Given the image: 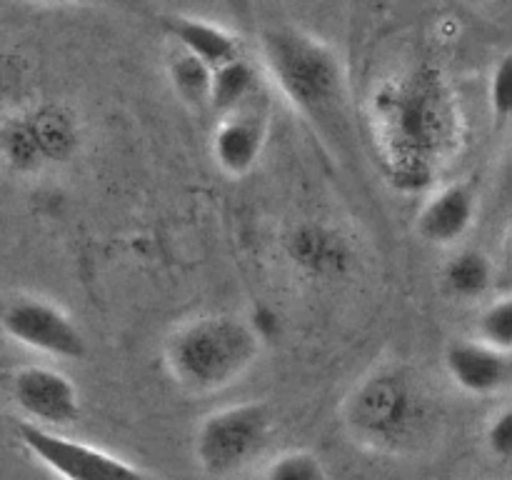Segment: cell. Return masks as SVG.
Returning a JSON list of instances; mask_svg holds the SVG:
<instances>
[{"label": "cell", "mask_w": 512, "mask_h": 480, "mask_svg": "<svg viewBox=\"0 0 512 480\" xmlns=\"http://www.w3.org/2000/svg\"><path fill=\"white\" fill-rule=\"evenodd\" d=\"M373 125L390 178L405 190L430 185L463 145L458 103L435 70H418L378 88Z\"/></svg>", "instance_id": "6da1fadb"}, {"label": "cell", "mask_w": 512, "mask_h": 480, "mask_svg": "<svg viewBox=\"0 0 512 480\" xmlns=\"http://www.w3.org/2000/svg\"><path fill=\"white\" fill-rule=\"evenodd\" d=\"M435 398L403 363L375 365L348 390L340 408L348 438L378 455H410L428 443Z\"/></svg>", "instance_id": "7a4b0ae2"}, {"label": "cell", "mask_w": 512, "mask_h": 480, "mask_svg": "<svg viewBox=\"0 0 512 480\" xmlns=\"http://www.w3.org/2000/svg\"><path fill=\"white\" fill-rule=\"evenodd\" d=\"M263 53L275 83L300 115L330 143L350 135V95L333 50L295 28H270Z\"/></svg>", "instance_id": "3957f363"}, {"label": "cell", "mask_w": 512, "mask_h": 480, "mask_svg": "<svg viewBox=\"0 0 512 480\" xmlns=\"http://www.w3.org/2000/svg\"><path fill=\"white\" fill-rule=\"evenodd\" d=\"M263 338L253 323L230 313L195 315L170 330L163 363L178 388L210 395L238 383L260 358Z\"/></svg>", "instance_id": "277c9868"}, {"label": "cell", "mask_w": 512, "mask_h": 480, "mask_svg": "<svg viewBox=\"0 0 512 480\" xmlns=\"http://www.w3.org/2000/svg\"><path fill=\"white\" fill-rule=\"evenodd\" d=\"M273 430V410L263 400H243L213 410L195 430V463L210 480L235 478L268 450Z\"/></svg>", "instance_id": "5b68a950"}, {"label": "cell", "mask_w": 512, "mask_h": 480, "mask_svg": "<svg viewBox=\"0 0 512 480\" xmlns=\"http://www.w3.org/2000/svg\"><path fill=\"white\" fill-rule=\"evenodd\" d=\"M18 440L43 468L60 480H155L120 455L85 440L68 438L58 430L40 428L28 420L18 423Z\"/></svg>", "instance_id": "8992f818"}, {"label": "cell", "mask_w": 512, "mask_h": 480, "mask_svg": "<svg viewBox=\"0 0 512 480\" xmlns=\"http://www.w3.org/2000/svg\"><path fill=\"white\" fill-rule=\"evenodd\" d=\"M0 328L15 343L60 360H83L88 340L60 305L43 298H15L0 310Z\"/></svg>", "instance_id": "52a82bcc"}, {"label": "cell", "mask_w": 512, "mask_h": 480, "mask_svg": "<svg viewBox=\"0 0 512 480\" xmlns=\"http://www.w3.org/2000/svg\"><path fill=\"white\" fill-rule=\"evenodd\" d=\"M13 400L25 420L60 430L80 418V393L73 380L48 365H25L13 375Z\"/></svg>", "instance_id": "ba28073f"}, {"label": "cell", "mask_w": 512, "mask_h": 480, "mask_svg": "<svg viewBox=\"0 0 512 480\" xmlns=\"http://www.w3.org/2000/svg\"><path fill=\"white\" fill-rule=\"evenodd\" d=\"M443 368L463 393L488 398L510 385L512 355L510 350L493 348L480 338H455L445 345Z\"/></svg>", "instance_id": "9c48e42d"}, {"label": "cell", "mask_w": 512, "mask_h": 480, "mask_svg": "<svg viewBox=\"0 0 512 480\" xmlns=\"http://www.w3.org/2000/svg\"><path fill=\"white\" fill-rule=\"evenodd\" d=\"M265 140H268V115L248 103L233 113L220 115L210 150H213L215 165L225 175L243 178L258 165Z\"/></svg>", "instance_id": "30bf717a"}, {"label": "cell", "mask_w": 512, "mask_h": 480, "mask_svg": "<svg viewBox=\"0 0 512 480\" xmlns=\"http://www.w3.org/2000/svg\"><path fill=\"white\" fill-rule=\"evenodd\" d=\"M475 210H478V200L468 183L443 185L420 208V238L435 245H455L473 228Z\"/></svg>", "instance_id": "8fae6325"}, {"label": "cell", "mask_w": 512, "mask_h": 480, "mask_svg": "<svg viewBox=\"0 0 512 480\" xmlns=\"http://www.w3.org/2000/svg\"><path fill=\"white\" fill-rule=\"evenodd\" d=\"M73 125L60 115L15 120L3 135L5 155L18 168H33L43 158H60L73 145Z\"/></svg>", "instance_id": "7c38bea8"}, {"label": "cell", "mask_w": 512, "mask_h": 480, "mask_svg": "<svg viewBox=\"0 0 512 480\" xmlns=\"http://www.w3.org/2000/svg\"><path fill=\"white\" fill-rule=\"evenodd\" d=\"M160 25L165 28V33L178 40L185 53L203 60L208 68H218V65L228 63V60L240 58L238 38L225 33L218 25L203 23L198 18H180V15L160 18Z\"/></svg>", "instance_id": "4fadbf2b"}, {"label": "cell", "mask_w": 512, "mask_h": 480, "mask_svg": "<svg viewBox=\"0 0 512 480\" xmlns=\"http://www.w3.org/2000/svg\"><path fill=\"white\" fill-rule=\"evenodd\" d=\"M255 90H258V75L253 65L243 58H233L213 68L208 103L218 115H228L253 103Z\"/></svg>", "instance_id": "5bb4252c"}, {"label": "cell", "mask_w": 512, "mask_h": 480, "mask_svg": "<svg viewBox=\"0 0 512 480\" xmlns=\"http://www.w3.org/2000/svg\"><path fill=\"white\" fill-rule=\"evenodd\" d=\"M493 283V263L478 248L458 250L443 268V285L458 300L483 298Z\"/></svg>", "instance_id": "9a60e30c"}, {"label": "cell", "mask_w": 512, "mask_h": 480, "mask_svg": "<svg viewBox=\"0 0 512 480\" xmlns=\"http://www.w3.org/2000/svg\"><path fill=\"white\" fill-rule=\"evenodd\" d=\"M170 78H173L175 90L180 98L190 105H205L210 98V78H213V68L198 60L190 53H180L170 65Z\"/></svg>", "instance_id": "2e32d148"}, {"label": "cell", "mask_w": 512, "mask_h": 480, "mask_svg": "<svg viewBox=\"0 0 512 480\" xmlns=\"http://www.w3.org/2000/svg\"><path fill=\"white\" fill-rule=\"evenodd\" d=\"M263 480H328V470L310 450H290L268 465Z\"/></svg>", "instance_id": "e0dca14e"}, {"label": "cell", "mask_w": 512, "mask_h": 480, "mask_svg": "<svg viewBox=\"0 0 512 480\" xmlns=\"http://www.w3.org/2000/svg\"><path fill=\"white\" fill-rule=\"evenodd\" d=\"M478 338L493 348H512V298H498L480 313Z\"/></svg>", "instance_id": "ac0fdd59"}, {"label": "cell", "mask_w": 512, "mask_h": 480, "mask_svg": "<svg viewBox=\"0 0 512 480\" xmlns=\"http://www.w3.org/2000/svg\"><path fill=\"white\" fill-rule=\"evenodd\" d=\"M485 448L500 463H508L512 458V410L510 405H503L498 413L490 415L488 425H485Z\"/></svg>", "instance_id": "d6986e66"}, {"label": "cell", "mask_w": 512, "mask_h": 480, "mask_svg": "<svg viewBox=\"0 0 512 480\" xmlns=\"http://www.w3.org/2000/svg\"><path fill=\"white\" fill-rule=\"evenodd\" d=\"M490 105H493V113L500 123L510 118L512 110V65L510 55H505L498 63V68L493 70V78H490Z\"/></svg>", "instance_id": "ffe728a7"}, {"label": "cell", "mask_w": 512, "mask_h": 480, "mask_svg": "<svg viewBox=\"0 0 512 480\" xmlns=\"http://www.w3.org/2000/svg\"><path fill=\"white\" fill-rule=\"evenodd\" d=\"M58 3H70V0H58ZM75 3H113V5H135L133 0H75Z\"/></svg>", "instance_id": "44dd1931"}]
</instances>
